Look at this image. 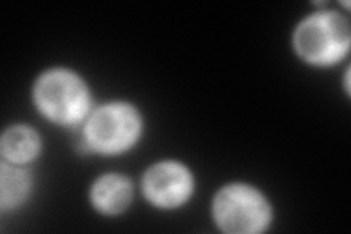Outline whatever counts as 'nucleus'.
Instances as JSON below:
<instances>
[{"label":"nucleus","instance_id":"nucleus-1","mask_svg":"<svg viewBox=\"0 0 351 234\" xmlns=\"http://www.w3.org/2000/svg\"><path fill=\"white\" fill-rule=\"evenodd\" d=\"M34 98L41 113L60 125L78 124L90 110L85 84L63 69L44 73L36 85Z\"/></svg>","mask_w":351,"mask_h":234},{"label":"nucleus","instance_id":"nucleus-2","mask_svg":"<svg viewBox=\"0 0 351 234\" xmlns=\"http://www.w3.org/2000/svg\"><path fill=\"white\" fill-rule=\"evenodd\" d=\"M294 44L304 60L321 66L332 65L348 51L350 24L339 14L319 12L302 22Z\"/></svg>","mask_w":351,"mask_h":234},{"label":"nucleus","instance_id":"nucleus-3","mask_svg":"<svg viewBox=\"0 0 351 234\" xmlns=\"http://www.w3.org/2000/svg\"><path fill=\"white\" fill-rule=\"evenodd\" d=\"M218 226L232 234H254L265 230L271 221V208L256 189L246 185L224 187L214 200Z\"/></svg>","mask_w":351,"mask_h":234},{"label":"nucleus","instance_id":"nucleus-4","mask_svg":"<svg viewBox=\"0 0 351 234\" xmlns=\"http://www.w3.org/2000/svg\"><path fill=\"white\" fill-rule=\"evenodd\" d=\"M141 133L138 111L123 103L95 110L85 125L88 147L101 154L123 152L136 142Z\"/></svg>","mask_w":351,"mask_h":234},{"label":"nucleus","instance_id":"nucleus-5","mask_svg":"<svg viewBox=\"0 0 351 234\" xmlns=\"http://www.w3.org/2000/svg\"><path fill=\"white\" fill-rule=\"evenodd\" d=\"M193 180L186 167L179 163H160L144 177V192L154 205L174 208L186 202L192 194Z\"/></svg>","mask_w":351,"mask_h":234},{"label":"nucleus","instance_id":"nucleus-6","mask_svg":"<svg viewBox=\"0 0 351 234\" xmlns=\"http://www.w3.org/2000/svg\"><path fill=\"white\" fill-rule=\"evenodd\" d=\"M91 199L94 207L104 214H119L132 199V185L123 176L107 174L94 183Z\"/></svg>","mask_w":351,"mask_h":234},{"label":"nucleus","instance_id":"nucleus-7","mask_svg":"<svg viewBox=\"0 0 351 234\" xmlns=\"http://www.w3.org/2000/svg\"><path fill=\"white\" fill-rule=\"evenodd\" d=\"M40 150L37 133L27 126H15L5 132L2 138V154L14 164L31 161Z\"/></svg>","mask_w":351,"mask_h":234},{"label":"nucleus","instance_id":"nucleus-8","mask_svg":"<svg viewBox=\"0 0 351 234\" xmlns=\"http://www.w3.org/2000/svg\"><path fill=\"white\" fill-rule=\"evenodd\" d=\"M31 179L27 172L6 163L0 173V204L2 208H15L25 200L29 194Z\"/></svg>","mask_w":351,"mask_h":234}]
</instances>
